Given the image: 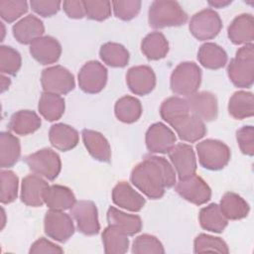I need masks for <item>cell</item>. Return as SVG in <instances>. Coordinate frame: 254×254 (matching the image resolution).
<instances>
[{
  "instance_id": "cell-22",
  "label": "cell",
  "mask_w": 254,
  "mask_h": 254,
  "mask_svg": "<svg viewBox=\"0 0 254 254\" xmlns=\"http://www.w3.org/2000/svg\"><path fill=\"white\" fill-rule=\"evenodd\" d=\"M172 127L175 129L181 140L189 143L196 142L206 134L204 121L192 114L185 116L173 124Z\"/></svg>"
},
{
  "instance_id": "cell-1",
  "label": "cell",
  "mask_w": 254,
  "mask_h": 254,
  "mask_svg": "<svg viewBox=\"0 0 254 254\" xmlns=\"http://www.w3.org/2000/svg\"><path fill=\"white\" fill-rule=\"evenodd\" d=\"M130 180L141 192L152 199L161 198L166 188H173L177 183L174 167L166 158L154 155L145 156L133 168Z\"/></svg>"
},
{
  "instance_id": "cell-51",
  "label": "cell",
  "mask_w": 254,
  "mask_h": 254,
  "mask_svg": "<svg viewBox=\"0 0 254 254\" xmlns=\"http://www.w3.org/2000/svg\"><path fill=\"white\" fill-rule=\"evenodd\" d=\"M11 80L9 77H6L4 74L1 75V91L4 92L6 89L9 88Z\"/></svg>"
},
{
  "instance_id": "cell-27",
  "label": "cell",
  "mask_w": 254,
  "mask_h": 254,
  "mask_svg": "<svg viewBox=\"0 0 254 254\" xmlns=\"http://www.w3.org/2000/svg\"><path fill=\"white\" fill-rule=\"evenodd\" d=\"M40 116L32 110H19L15 112L9 121V129L18 135H29L41 127Z\"/></svg>"
},
{
  "instance_id": "cell-41",
  "label": "cell",
  "mask_w": 254,
  "mask_h": 254,
  "mask_svg": "<svg viewBox=\"0 0 254 254\" xmlns=\"http://www.w3.org/2000/svg\"><path fill=\"white\" fill-rule=\"evenodd\" d=\"M22 64L21 55L9 46L0 47V71L2 74L15 75Z\"/></svg>"
},
{
  "instance_id": "cell-42",
  "label": "cell",
  "mask_w": 254,
  "mask_h": 254,
  "mask_svg": "<svg viewBox=\"0 0 254 254\" xmlns=\"http://www.w3.org/2000/svg\"><path fill=\"white\" fill-rule=\"evenodd\" d=\"M132 253L135 254H163L165 253L162 242L154 235L141 234L135 238L132 244Z\"/></svg>"
},
{
  "instance_id": "cell-5",
  "label": "cell",
  "mask_w": 254,
  "mask_h": 254,
  "mask_svg": "<svg viewBox=\"0 0 254 254\" xmlns=\"http://www.w3.org/2000/svg\"><path fill=\"white\" fill-rule=\"evenodd\" d=\"M198 162L204 169L218 171L223 169L230 161L229 147L220 140L205 139L195 146Z\"/></svg>"
},
{
  "instance_id": "cell-44",
  "label": "cell",
  "mask_w": 254,
  "mask_h": 254,
  "mask_svg": "<svg viewBox=\"0 0 254 254\" xmlns=\"http://www.w3.org/2000/svg\"><path fill=\"white\" fill-rule=\"evenodd\" d=\"M114 15L123 21H129L135 18L141 9L139 0H117L111 2Z\"/></svg>"
},
{
  "instance_id": "cell-48",
  "label": "cell",
  "mask_w": 254,
  "mask_h": 254,
  "mask_svg": "<svg viewBox=\"0 0 254 254\" xmlns=\"http://www.w3.org/2000/svg\"><path fill=\"white\" fill-rule=\"evenodd\" d=\"M30 254H41V253H64V249L57 245L56 243L48 240L45 237H41L38 240H36L30 250H29Z\"/></svg>"
},
{
  "instance_id": "cell-40",
  "label": "cell",
  "mask_w": 254,
  "mask_h": 254,
  "mask_svg": "<svg viewBox=\"0 0 254 254\" xmlns=\"http://www.w3.org/2000/svg\"><path fill=\"white\" fill-rule=\"evenodd\" d=\"M1 192L0 201L4 204L13 202L18 196L19 179L17 175L10 170H1Z\"/></svg>"
},
{
  "instance_id": "cell-43",
  "label": "cell",
  "mask_w": 254,
  "mask_h": 254,
  "mask_svg": "<svg viewBox=\"0 0 254 254\" xmlns=\"http://www.w3.org/2000/svg\"><path fill=\"white\" fill-rule=\"evenodd\" d=\"M28 11V2L25 0H1L0 16L7 23H13Z\"/></svg>"
},
{
  "instance_id": "cell-2",
  "label": "cell",
  "mask_w": 254,
  "mask_h": 254,
  "mask_svg": "<svg viewBox=\"0 0 254 254\" xmlns=\"http://www.w3.org/2000/svg\"><path fill=\"white\" fill-rule=\"evenodd\" d=\"M188 21V14L177 1L156 0L148 11V22L154 29L178 27Z\"/></svg>"
},
{
  "instance_id": "cell-17",
  "label": "cell",
  "mask_w": 254,
  "mask_h": 254,
  "mask_svg": "<svg viewBox=\"0 0 254 254\" xmlns=\"http://www.w3.org/2000/svg\"><path fill=\"white\" fill-rule=\"evenodd\" d=\"M31 56L41 64H51L59 61L62 55L60 42L52 36H42L30 44Z\"/></svg>"
},
{
  "instance_id": "cell-24",
  "label": "cell",
  "mask_w": 254,
  "mask_h": 254,
  "mask_svg": "<svg viewBox=\"0 0 254 254\" xmlns=\"http://www.w3.org/2000/svg\"><path fill=\"white\" fill-rule=\"evenodd\" d=\"M82 141L88 153L97 161L108 163L111 159V148L107 139L98 131L83 129Z\"/></svg>"
},
{
  "instance_id": "cell-31",
  "label": "cell",
  "mask_w": 254,
  "mask_h": 254,
  "mask_svg": "<svg viewBox=\"0 0 254 254\" xmlns=\"http://www.w3.org/2000/svg\"><path fill=\"white\" fill-rule=\"evenodd\" d=\"M198 221L200 226L207 231L220 233L228 224V219L223 215L217 203H210L199 210Z\"/></svg>"
},
{
  "instance_id": "cell-34",
  "label": "cell",
  "mask_w": 254,
  "mask_h": 254,
  "mask_svg": "<svg viewBox=\"0 0 254 254\" xmlns=\"http://www.w3.org/2000/svg\"><path fill=\"white\" fill-rule=\"evenodd\" d=\"M38 109L40 114L48 121L59 120L64 113L65 103L64 97L44 91L39 100Z\"/></svg>"
},
{
  "instance_id": "cell-33",
  "label": "cell",
  "mask_w": 254,
  "mask_h": 254,
  "mask_svg": "<svg viewBox=\"0 0 254 254\" xmlns=\"http://www.w3.org/2000/svg\"><path fill=\"white\" fill-rule=\"evenodd\" d=\"M141 51L148 60L158 61L167 56L169 42L161 32H152L142 40Z\"/></svg>"
},
{
  "instance_id": "cell-49",
  "label": "cell",
  "mask_w": 254,
  "mask_h": 254,
  "mask_svg": "<svg viewBox=\"0 0 254 254\" xmlns=\"http://www.w3.org/2000/svg\"><path fill=\"white\" fill-rule=\"evenodd\" d=\"M63 9L65 14L72 19H81L85 16L83 1L80 0H67L63 2Z\"/></svg>"
},
{
  "instance_id": "cell-18",
  "label": "cell",
  "mask_w": 254,
  "mask_h": 254,
  "mask_svg": "<svg viewBox=\"0 0 254 254\" xmlns=\"http://www.w3.org/2000/svg\"><path fill=\"white\" fill-rule=\"evenodd\" d=\"M48 187V183L41 176L36 174L26 176L21 185L22 202L33 207L42 206L45 203L44 192Z\"/></svg>"
},
{
  "instance_id": "cell-26",
  "label": "cell",
  "mask_w": 254,
  "mask_h": 254,
  "mask_svg": "<svg viewBox=\"0 0 254 254\" xmlns=\"http://www.w3.org/2000/svg\"><path fill=\"white\" fill-rule=\"evenodd\" d=\"M108 225L120 229L128 236H133L141 231L143 222L139 215L129 214L119 210L114 206H110L106 213Z\"/></svg>"
},
{
  "instance_id": "cell-9",
  "label": "cell",
  "mask_w": 254,
  "mask_h": 254,
  "mask_svg": "<svg viewBox=\"0 0 254 254\" xmlns=\"http://www.w3.org/2000/svg\"><path fill=\"white\" fill-rule=\"evenodd\" d=\"M107 68L97 61L85 63L78 72L80 89L89 94L100 92L107 82Z\"/></svg>"
},
{
  "instance_id": "cell-21",
  "label": "cell",
  "mask_w": 254,
  "mask_h": 254,
  "mask_svg": "<svg viewBox=\"0 0 254 254\" xmlns=\"http://www.w3.org/2000/svg\"><path fill=\"white\" fill-rule=\"evenodd\" d=\"M45 32L43 22L35 15H27L12 27L14 38L21 44H31L36 39L42 37Z\"/></svg>"
},
{
  "instance_id": "cell-14",
  "label": "cell",
  "mask_w": 254,
  "mask_h": 254,
  "mask_svg": "<svg viewBox=\"0 0 254 254\" xmlns=\"http://www.w3.org/2000/svg\"><path fill=\"white\" fill-rule=\"evenodd\" d=\"M177 137L173 130L162 122L152 124L145 136L146 147L150 153L165 154L175 145Z\"/></svg>"
},
{
  "instance_id": "cell-10",
  "label": "cell",
  "mask_w": 254,
  "mask_h": 254,
  "mask_svg": "<svg viewBox=\"0 0 254 254\" xmlns=\"http://www.w3.org/2000/svg\"><path fill=\"white\" fill-rule=\"evenodd\" d=\"M45 233L59 242L67 241L74 233V225L71 217L61 210L50 209L44 218Z\"/></svg>"
},
{
  "instance_id": "cell-15",
  "label": "cell",
  "mask_w": 254,
  "mask_h": 254,
  "mask_svg": "<svg viewBox=\"0 0 254 254\" xmlns=\"http://www.w3.org/2000/svg\"><path fill=\"white\" fill-rule=\"evenodd\" d=\"M186 100L190 114L206 122L216 119L218 114L217 98L212 92L196 91L195 93L188 96Z\"/></svg>"
},
{
  "instance_id": "cell-7",
  "label": "cell",
  "mask_w": 254,
  "mask_h": 254,
  "mask_svg": "<svg viewBox=\"0 0 254 254\" xmlns=\"http://www.w3.org/2000/svg\"><path fill=\"white\" fill-rule=\"evenodd\" d=\"M222 28V21L216 11L210 8L202 9L190 18L189 29L191 35L198 41H206L215 38Z\"/></svg>"
},
{
  "instance_id": "cell-28",
  "label": "cell",
  "mask_w": 254,
  "mask_h": 254,
  "mask_svg": "<svg viewBox=\"0 0 254 254\" xmlns=\"http://www.w3.org/2000/svg\"><path fill=\"white\" fill-rule=\"evenodd\" d=\"M223 215L230 220H238L246 217L250 211L248 202L239 194L227 191L225 192L218 204Z\"/></svg>"
},
{
  "instance_id": "cell-4",
  "label": "cell",
  "mask_w": 254,
  "mask_h": 254,
  "mask_svg": "<svg viewBox=\"0 0 254 254\" xmlns=\"http://www.w3.org/2000/svg\"><path fill=\"white\" fill-rule=\"evenodd\" d=\"M201 82V69L193 62L179 64L171 74L170 85L174 93L190 96L195 93Z\"/></svg>"
},
{
  "instance_id": "cell-25",
  "label": "cell",
  "mask_w": 254,
  "mask_h": 254,
  "mask_svg": "<svg viewBox=\"0 0 254 254\" xmlns=\"http://www.w3.org/2000/svg\"><path fill=\"white\" fill-rule=\"evenodd\" d=\"M44 201L50 209L64 211L71 208L76 200L69 188L62 185H52L44 192Z\"/></svg>"
},
{
  "instance_id": "cell-39",
  "label": "cell",
  "mask_w": 254,
  "mask_h": 254,
  "mask_svg": "<svg viewBox=\"0 0 254 254\" xmlns=\"http://www.w3.org/2000/svg\"><path fill=\"white\" fill-rule=\"evenodd\" d=\"M193 252H217V253H229L228 246L224 240L220 237H215L205 233L198 234L193 241Z\"/></svg>"
},
{
  "instance_id": "cell-20",
  "label": "cell",
  "mask_w": 254,
  "mask_h": 254,
  "mask_svg": "<svg viewBox=\"0 0 254 254\" xmlns=\"http://www.w3.org/2000/svg\"><path fill=\"white\" fill-rule=\"evenodd\" d=\"M227 36L234 45L251 44L254 40V19L249 13L236 16L227 29Z\"/></svg>"
},
{
  "instance_id": "cell-45",
  "label": "cell",
  "mask_w": 254,
  "mask_h": 254,
  "mask_svg": "<svg viewBox=\"0 0 254 254\" xmlns=\"http://www.w3.org/2000/svg\"><path fill=\"white\" fill-rule=\"evenodd\" d=\"M85 16L95 21H104L111 15V2L104 0L83 1Z\"/></svg>"
},
{
  "instance_id": "cell-46",
  "label": "cell",
  "mask_w": 254,
  "mask_h": 254,
  "mask_svg": "<svg viewBox=\"0 0 254 254\" xmlns=\"http://www.w3.org/2000/svg\"><path fill=\"white\" fill-rule=\"evenodd\" d=\"M236 140L241 152L247 156L254 155V127L242 126L236 131Z\"/></svg>"
},
{
  "instance_id": "cell-38",
  "label": "cell",
  "mask_w": 254,
  "mask_h": 254,
  "mask_svg": "<svg viewBox=\"0 0 254 254\" xmlns=\"http://www.w3.org/2000/svg\"><path fill=\"white\" fill-rule=\"evenodd\" d=\"M99 57L104 64L112 67H124L129 62V52L118 43L107 42L100 47Z\"/></svg>"
},
{
  "instance_id": "cell-23",
  "label": "cell",
  "mask_w": 254,
  "mask_h": 254,
  "mask_svg": "<svg viewBox=\"0 0 254 254\" xmlns=\"http://www.w3.org/2000/svg\"><path fill=\"white\" fill-rule=\"evenodd\" d=\"M49 140L53 147L60 151L66 152L77 145L79 135L73 127L64 123H57L50 128Z\"/></svg>"
},
{
  "instance_id": "cell-11",
  "label": "cell",
  "mask_w": 254,
  "mask_h": 254,
  "mask_svg": "<svg viewBox=\"0 0 254 254\" xmlns=\"http://www.w3.org/2000/svg\"><path fill=\"white\" fill-rule=\"evenodd\" d=\"M176 191L186 200L201 205L211 197V190L206 182L195 174L176 183Z\"/></svg>"
},
{
  "instance_id": "cell-8",
  "label": "cell",
  "mask_w": 254,
  "mask_h": 254,
  "mask_svg": "<svg viewBox=\"0 0 254 254\" xmlns=\"http://www.w3.org/2000/svg\"><path fill=\"white\" fill-rule=\"evenodd\" d=\"M41 84L46 92L64 95L74 88L75 81L73 74L67 68L57 64L42 71Z\"/></svg>"
},
{
  "instance_id": "cell-6",
  "label": "cell",
  "mask_w": 254,
  "mask_h": 254,
  "mask_svg": "<svg viewBox=\"0 0 254 254\" xmlns=\"http://www.w3.org/2000/svg\"><path fill=\"white\" fill-rule=\"evenodd\" d=\"M24 160L34 174L49 181H54L62 170V162L59 154L50 148H44L30 154Z\"/></svg>"
},
{
  "instance_id": "cell-19",
  "label": "cell",
  "mask_w": 254,
  "mask_h": 254,
  "mask_svg": "<svg viewBox=\"0 0 254 254\" xmlns=\"http://www.w3.org/2000/svg\"><path fill=\"white\" fill-rule=\"evenodd\" d=\"M112 200L117 206L134 212L140 211L146 203L144 196L127 182H119L113 188Z\"/></svg>"
},
{
  "instance_id": "cell-13",
  "label": "cell",
  "mask_w": 254,
  "mask_h": 254,
  "mask_svg": "<svg viewBox=\"0 0 254 254\" xmlns=\"http://www.w3.org/2000/svg\"><path fill=\"white\" fill-rule=\"evenodd\" d=\"M168 154L179 180L187 179L195 174L196 159L193 148L190 145L179 143L174 145Z\"/></svg>"
},
{
  "instance_id": "cell-29",
  "label": "cell",
  "mask_w": 254,
  "mask_h": 254,
  "mask_svg": "<svg viewBox=\"0 0 254 254\" xmlns=\"http://www.w3.org/2000/svg\"><path fill=\"white\" fill-rule=\"evenodd\" d=\"M197 60L205 68L218 69L226 64L227 54L217 44L208 42L199 47L197 52Z\"/></svg>"
},
{
  "instance_id": "cell-50",
  "label": "cell",
  "mask_w": 254,
  "mask_h": 254,
  "mask_svg": "<svg viewBox=\"0 0 254 254\" xmlns=\"http://www.w3.org/2000/svg\"><path fill=\"white\" fill-rule=\"evenodd\" d=\"M231 3V0H211L208 1V4L211 7H215V8H223L226 7L227 5H229Z\"/></svg>"
},
{
  "instance_id": "cell-37",
  "label": "cell",
  "mask_w": 254,
  "mask_h": 254,
  "mask_svg": "<svg viewBox=\"0 0 254 254\" xmlns=\"http://www.w3.org/2000/svg\"><path fill=\"white\" fill-rule=\"evenodd\" d=\"M101 238L106 254H123L128 251V235L114 226L108 225L105 227L101 234Z\"/></svg>"
},
{
  "instance_id": "cell-35",
  "label": "cell",
  "mask_w": 254,
  "mask_h": 254,
  "mask_svg": "<svg viewBox=\"0 0 254 254\" xmlns=\"http://www.w3.org/2000/svg\"><path fill=\"white\" fill-rule=\"evenodd\" d=\"M114 113L119 121L128 124L134 123L142 115L141 101L134 96H122L115 103Z\"/></svg>"
},
{
  "instance_id": "cell-16",
  "label": "cell",
  "mask_w": 254,
  "mask_h": 254,
  "mask_svg": "<svg viewBox=\"0 0 254 254\" xmlns=\"http://www.w3.org/2000/svg\"><path fill=\"white\" fill-rule=\"evenodd\" d=\"M126 83L136 95H146L156 86V74L148 65H135L126 73Z\"/></svg>"
},
{
  "instance_id": "cell-36",
  "label": "cell",
  "mask_w": 254,
  "mask_h": 254,
  "mask_svg": "<svg viewBox=\"0 0 254 254\" xmlns=\"http://www.w3.org/2000/svg\"><path fill=\"white\" fill-rule=\"evenodd\" d=\"M190 114L186 98L171 96L165 99L160 107V115L171 126L185 116Z\"/></svg>"
},
{
  "instance_id": "cell-3",
  "label": "cell",
  "mask_w": 254,
  "mask_h": 254,
  "mask_svg": "<svg viewBox=\"0 0 254 254\" xmlns=\"http://www.w3.org/2000/svg\"><path fill=\"white\" fill-rule=\"evenodd\" d=\"M227 74L237 87L252 86L254 82V46L252 43L237 50L235 57L227 65Z\"/></svg>"
},
{
  "instance_id": "cell-30",
  "label": "cell",
  "mask_w": 254,
  "mask_h": 254,
  "mask_svg": "<svg viewBox=\"0 0 254 254\" xmlns=\"http://www.w3.org/2000/svg\"><path fill=\"white\" fill-rule=\"evenodd\" d=\"M21 156L19 139L11 132L0 133V166L2 169L13 167Z\"/></svg>"
},
{
  "instance_id": "cell-32",
  "label": "cell",
  "mask_w": 254,
  "mask_h": 254,
  "mask_svg": "<svg viewBox=\"0 0 254 254\" xmlns=\"http://www.w3.org/2000/svg\"><path fill=\"white\" fill-rule=\"evenodd\" d=\"M228 112L234 119H244L254 114V96L250 91H235L228 101Z\"/></svg>"
},
{
  "instance_id": "cell-12",
  "label": "cell",
  "mask_w": 254,
  "mask_h": 254,
  "mask_svg": "<svg viewBox=\"0 0 254 254\" xmlns=\"http://www.w3.org/2000/svg\"><path fill=\"white\" fill-rule=\"evenodd\" d=\"M70 214L76 221L77 229L84 235H95L100 230L98 211L91 200L75 201L70 208Z\"/></svg>"
},
{
  "instance_id": "cell-47",
  "label": "cell",
  "mask_w": 254,
  "mask_h": 254,
  "mask_svg": "<svg viewBox=\"0 0 254 254\" xmlns=\"http://www.w3.org/2000/svg\"><path fill=\"white\" fill-rule=\"evenodd\" d=\"M61 1L56 0H32L30 2L32 10L40 16L51 17L61 9Z\"/></svg>"
}]
</instances>
